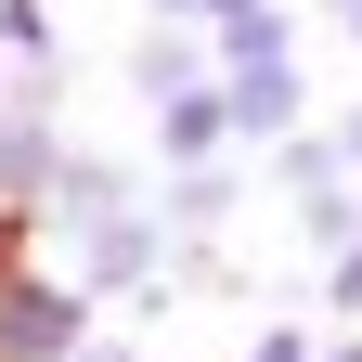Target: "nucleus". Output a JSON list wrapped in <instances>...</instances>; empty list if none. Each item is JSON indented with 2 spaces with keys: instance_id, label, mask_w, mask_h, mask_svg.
<instances>
[{
  "instance_id": "nucleus-1",
  "label": "nucleus",
  "mask_w": 362,
  "mask_h": 362,
  "mask_svg": "<svg viewBox=\"0 0 362 362\" xmlns=\"http://www.w3.org/2000/svg\"><path fill=\"white\" fill-rule=\"evenodd\" d=\"M0 362H78V285L0 272Z\"/></svg>"
},
{
  "instance_id": "nucleus-2",
  "label": "nucleus",
  "mask_w": 362,
  "mask_h": 362,
  "mask_svg": "<svg viewBox=\"0 0 362 362\" xmlns=\"http://www.w3.org/2000/svg\"><path fill=\"white\" fill-rule=\"evenodd\" d=\"M78 362H129V349H78Z\"/></svg>"
},
{
  "instance_id": "nucleus-3",
  "label": "nucleus",
  "mask_w": 362,
  "mask_h": 362,
  "mask_svg": "<svg viewBox=\"0 0 362 362\" xmlns=\"http://www.w3.org/2000/svg\"><path fill=\"white\" fill-rule=\"evenodd\" d=\"M349 156H362V129H349Z\"/></svg>"
},
{
  "instance_id": "nucleus-4",
  "label": "nucleus",
  "mask_w": 362,
  "mask_h": 362,
  "mask_svg": "<svg viewBox=\"0 0 362 362\" xmlns=\"http://www.w3.org/2000/svg\"><path fill=\"white\" fill-rule=\"evenodd\" d=\"M349 13H362V0H349Z\"/></svg>"
}]
</instances>
